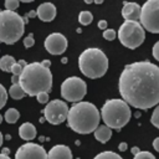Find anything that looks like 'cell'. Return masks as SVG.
Returning <instances> with one entry per match:
<instances>
[{
	"label": "cell",
	"mask_w": 159,
	"mask_h": 159,
	"mask_svg": "<svg viewBox=\"0 0 159 159\" xmlns=\"http://www.w3.org/2000/svg\"><path fill=\"white\" fill-rule=\"evenodd\" d=\"M93 159H123L119 154L111 152V150H106V152H101L98 153Z\"/></svg>",
	"instance_id": "22"
},
{
	"label": "cell",
	"mask_w": 159,
	"mask_h": 159,
	"mask_svg": "<svg viewBox=\"0 0 159 159\" xmlns=\"http://www.w3.org/2000/svg\"><path fill=\"white\" fill-rule=\"evenodd\" d=\"M107 21L106 20H99L98 21V27L101 29V30H107Z\"/></svg>",
	"instance_id": "32"
},
{
	"label": "cell",
	"mask_w": 159,
	"mask_h": 159,
	"mask_svg": "<svg viewBox=\"0 0 159 159\" xmlns=\"http://www.w3.org/2000/svg\"><path fill=\"white\" fill-rule=\"evenodd\" d=\"M139 24L152 34H159V0H148L140 6Z\"/></svg>",
	"instance_id": "8"
},
{
	"label": "cell",
	"mask_w": 159,
	"mask_h": 159,
	"mask_svg": "<svg viewBox=\"0 0 159 159\" xmlns=\"http://www.w3.org/2000/svg\"><path fill=\"white\" fill-rule=\"evenodd\" d=\"M68 127L78 134H88L97 129L101 120L98 108L91 102L75 103L67 114Z\"/></svg>",
	"instance_id": "3"
},
{
	"label": "cell",
	"mask_w": 159,
	"mask_h": 159,
	"mask_svg": "<svg viewBox=\"0 0 159 159\" xmlns=\"http://www.w3.org/2000/svg\"><path fill=\"white\" fill-rule=\"evenodd\" d=\"M0 159H11L9 155H6V154H2V153H0Z\"/></svg>",
	"instance_id": "37"
},
{
	"label": "cell",
	"mask_w": 159,
	"mask_h": 159,
	"mask_svg": "<svg viewBox=\"0 0 159 159\" xmlns=\"http://www.w3.org/2000/svg\"><path fill=\"white\" fill-rule=\"evenodd\" d=\"M41 65H42L43 67H46V68H50V66H51V62H50L48 60H43V61L41 62Z\"/></svg>",
	"instance_id": "35"
},
{
	"label": "cell",
	"mask_w": 159,
	"mask_h": 159,
	"mask_svg": "<svg viewBox=\"0 0 159 159\" xmlns=\"http://www.w3.org/2000/svg\"><path fill=\"white\" fill-rule=\"evenodd\" d=\"M19 84L27 96H36L41 92H50L52 87V73L41 62L27 63L17 78Z\"/></svg>",
	"instance_id": "2"
},
{
	"label": "cell",
	"mask_w": 159,
	"mask_h": 159,
	"mask_svg": "<svg viewBox=\"0 0 159 159\" xmlns=\"http://www.w3.org/2000/svg\"><path fill=\"white\" fill-rule=\"evenodd\" d=\"M1 122H2V116L0 114V124H1Z\"/></svg>",
	"instance_id": "41"
},
{
	"label": "cell",
	"mask_w": 159,
	"mask_h": 159,
	"mask_svg": "<svg viewBox=\"0 0 159 159\" xmlns=\"http://www.w3.org/2000/svg\"><path fill=\"white\" fill-rule=\"evenodd\" d=\"M56 6L52 2H43L41 5H39L37 10H36V15L39 16V19L43 22H50L56 17Z\"/></svg>",
	"instance_id": "13"
},
{
	"label": "cell",
	"mask_w": 159,
	"mask_h": 159,
	"mask_svg": "<svg viewBox=\"0 0 159 159\" xmlns=\"http://www.w3.org/2000/svg\"><path fill=\"white\" fill-rule=\"evenodd\" d=\"M127 148H128V145H127V143H124V142L119 143V145H118V149H119L120 152H125Z\"/></svg>",
	"instance_id": "34"
},
{
	"label": "cell",
	"mask_w": 159,
	"mask_h": 159,
	"mask_svg": "<svg viewBox=\"0 0 159 159\" xmlns=\"http://www.w3.org/2000/svg\"><path fill=\"white\" fill-rule=\"evenodd\" d=\"M61 62H62V63H66V62H67V58H66V57H63V58L61 60Z\"/></svg>",
	"instance_id": "39"
},
{
	"label": "cell",
	"mask_w": 159,
	"mask_h": 159,
	"mask_svg": "<svg viewBox=\"0 0 159 159\" xmlns=\"http://www.w3.org/2000/svg\"><path fill=\"white\" fill-rule=\"evenodd\" d=\"M34 43H35V39H34V36H32V34H30L29 36H26L25 39H24V46L25 47H32L34 46Z\"/></svg>",
	"instance_id": "30"
},
{
	"label": "cell",
	"mask_w": 159,
	"mask_h": 159,
	"mask_svg": "<svg viewBox=\"0 0 159 159\" xmlns=\"http://www.w3.org/2000/svg\"><path fill=\"white\" fill-rule=\"evenodd\" d=\"M153 148H154L157 152H159V137H157V138L153 140Z\"/></svg>",
	"instance_id": "33"
},
{
	"label": "cell",
	"mask_w": 159,
	"mask_h": 159,
	"mask_svg": "<svg viewBox=\"0 0 159 159\" xmlns=\"http://www.w3.org/2000/svg\"><path fill=\"white\" fill-rule=\"evenodd\" d=\"M47 159H72V152L67 145L57 144L48 150Z\"/></svg>",
	"instance_id": "15"
},
{
	"label": "cell",
	"mask_w": 159,
	"mask_h": 159,
	"mask_svg": "<svg viewBox=\"0 0 159 159\" xmlns=\"http://www.w3.org/2000/svg\"><path fill=\"white\" fill-rule=\"evenodd\" d=\"M86 93L87 83L77 76L68 77L61 83V97L68 102L78 103L84 98Z\"/></svg>",
	"instance_id": "9"
},
{
	"label": "cell",
	"mask_w": 159,
	"mask_h": 159,
	"mask_svg": "<svg viewBox=\"0 0 159 159\" xmlns=\"http://www.w3.org/2000/svg\"><path fill=\"white\" fill-rule=\"evenodd\" d=\"M67 39L65 37V35L60 34V32H52L50 34L45 42H43V46L47 50L48 53L51 55H61L66 51L67 48Z\"/></svg>",
	"instance_id": "12"
},
{
	"label": "cell",
	"mask_w": 159,
	"mask_h": 159,
	"mask_svg": "<svg viewBox=\"0 0 159 159\" xmlns=\"http://www.w3.org/2000/svg\"><path fill=\"white\" fill-rule=\"evenodd\" d=\"M150 123L159 129V104L154 108L153 113H152V117H150Z\"/></svg>",
	"instance_id": "24"
},
{
	"label": "cell",
	"mask_w": 159,
	"mask_h": 159,
	"mask_svg": "<svg viewBox=\"0 0 159 159\" xmlns=\"http://www.w3.org/2000/svg\"><path fill=\"white\" fill-rule=\"evenodd\" d=\"M153 51H152V53H153V56H154V58L157 60V61H159V41H157L155 43H154V46H153V48H152Z\"/></svg>",
	"instance_id": "31"
},
{
	"label": "cell",
	"mask_w": 159,
	"mask_h": 159,
	"mask_svg": "<svg viewBox=\"0 0 159 159\" xmlns=\"http://www.w3.org/2000/svg\"><path fill=\"white\" fill-rule=\"evenodd\" d=\"M68 109L70 108L65 101L53 99L46 104V107L43 109V116L48 123L57 125V124H61L62 122H65L67 119Z\"/></svg>",
	"instance_id": "10"
},
{
	"label": "cell",
	"mask_w": 159,
	"mask_h": 159,
	"mask_svg": "<svg viewBox=\"0 0 159 159\" xmlns=\"http://www.w3.org/2000/svg\"><path fill=\"white\" fill-rule=\"evenodd\" d=\"M1 144H2V134L0 132V147H1Z\"/></svg>",
	"instance_id": "38"
},
{
	"label": "cell",
	"mask_w": 159,
	"mask_h": 159,
	"mask_svg": "<svg viewBox=\"0 0 159 159\" xmlns=\"http://www.w3.org/2000/svg\"><path fill=\"white\" fill-rule=\"evenodd\" d=\"M20 5V2L17 0H6L5 1V9L7 11H14L15 9H17Z\"/></svg>",
	"instance_id": "26"
},
{
	"label": "cell",
	"mask_w": 159,
	"mask_h": 159,
	"mask_svg": "<svg viewBox=\"0 0 159 159\" xmlns=\"http://www.w3.org/2000/svg\"><path fill=\"white\" fill-rule=\"evenodd\" d=\"M120 43L130 50L139 47L145 40V30L138 21H124L117 34Z\"/></svg>",
	"instance_id": "7"
},
{
	"label": "cell",
	"mask_w": 159,
	"mask_h": 159,
	"mask_svg": "<svg viewBox=\"0 0 159 159\" xmlns=\"http://www.w3.org/2000/svg\"><path fill=\"white\" fill-rule=\"evenodd\" d=\"M5 120L10 124H14L19 120L20 118V112L16 109V108H9L6 112H5V116H4Z\"/></svg>",
	"instance_id": "20"
},
{
	"label": "cell",
	"mask_w": 159,
	"mask_h": 159,
	"mask_svg": "<svg viewBox=\"0 0 159 159\" xmlns=\"http://www.w3.org/2000/svg\"><path fill=\"white\" fill-rule=\"evenodd\" d=\"M104 125L111 129H120L123 128L130 119L132 112L129 106L119 98H112L104 102L99 112Z\"/></svg>",
	"instance_id": "5"
},
{
	"label": "cell",
	"mask_w": 159,
	"mask_h": 159,
	"mask_svg": "<svg viewBox=\"0 0 159 159\" xmlns=\"http://www.w3.org/2000/svg\"><path fill=\"white\" fill-rule=\"evenodd\" d=\"M19 135L24 140L35 139V137H36V128H35V125L32 123H30V122L22 123L20 125V128H19Z\"/></svg>",
	"instance_id": "16"
},
{
	"label": "cell",
	"mask_w": 159,
	"mask_h": 159,
	"mask_svg": "<svg viewBox=\"0 0 159 159\" xmlns=\"http://www.w3.org/2000/svg\"><path fill=\"white\" fill-rule=\"evenodd\" d=\"M16 61L11 55H5V56H2L0 58V70L4 71V72H10L11 67H12V65Z\"/></svg>",
	"instance_id": "18"
},
{
	"label": "cell",
	"mask_w": 159,
	"mask_h": 159,
	"mask_svg": "<svg viewBox=\"0 0 159 159\" xmlns=\"http://www.w3.org/2000/svg\"><path fill=\"white\" fill-rule=\"evenodd\" d=\"M133 159H157V158L150 152H143V150H140L138 154L134 155Z\"/></svg>",
	"instance_id": "27"
},
{
	"label": "cell",
	"mask_w": 159,
	"mask_h": 159,
	"mask_svg": "<svg viewBox=\"0 0 159 159\" xmlns=\"http://www.w3.org/2000/svg\"><path fill=\"white\" fill-rule=\"evenodd\" d=\"M15 159H47V153L39 144L26 143L19 147L15 153Z\"/></svg>",
	"instance_id": "11"
},
{
	"label": "cell",
	"mask_w": 159,
	"mask_h": 159,
	"mask_svg": "<svg viewBox=\"0 0 159 159\" xmlns=\"http://www.w3.org/2000/svg\"><path fill=\"white\" fill-rule=\"evenodd\" d=\"M92 20H93V15H92L91 11L83 10V11H81L80 15H78V21H80L81 25L87 26V25H89V24L92 22Z\"/></svg>",
	"instance_id": "21"
},
{
	"label": "cell",
	"mask_w": 159,
	"mask_h": 159,
	"mask_svg": "<svg viewBox=\"0 0 159 159\" xmlns=\"http://www.w3.org/2000/svg\"><path fill=\"white\" fill-rule=\"evenodd\" d=\"M6 102H7V92H6L5 87L0 83V109L2 107H5Z\"/></svg>",
	"instance_id": "25"
},
{
	"label": "cell",
	"mask_w": 159,
	"mask_h": 159,
	"mask_svg": "<svg viewBox=\"0 0 159 159\" xmlns=\"http://www.w3.org/2000/svg\"><path fill=\"white\" fill-rule=\"evenodd\" d=\"M9 93L11 96V98H14V99H21L22 97H25V92L21 88V86L19 84V82L11 84V87L9 88Z\"/></svg>",
	"instance_id": "19"
},
{
	"label": "cell",
	"mask_w": 159,
	"mask_h": 159,
	"mask_svg": "<svg viewBox=\"0 0 159 159\" xmlns=\"http://www.w3.org/2000/svg\"><path fill=\"white\" fill-rule=\"evenodd\" d=\"M122 16L125 21H138L140 19V6L137 2H124Z\"/></svg>",
	"instance_id": "14"
},
{
	"label": "cell",
	"mask_w": 159,
	"mask_h": 159,
	"mask_svg": "<svg viewBox=\"0 0 159 159\" xmlns=\"http://www.w3.org/2000/svg\"><path fill=\"white\" fill-rule=\"evenodd\" d=\"M26 66V63H25V61L24 60H20L19 62H15L14 65H12V67H11V73H12V76H15V77H19L20 75H21V72H22V70H24V67Z\"/></svg>",
	"instance_id": "23"
},
{
	"label": "cell",
	"mask_w": 159,
	"mask_h": 159,
	"mask_svg": "<svg viewBox=\"0 0 159 159\" xmlns=\"http://www.w3.org/2000/svg\"><path fill=\"white\" fill-rule=\"evenodd\" d=\"M122 99L137 109L159 104V66L149 61L128 63L118 81Z\"/></svg>",
	"instance_id": "1"
},
{
	"label": "cell",
	"mask_w": 159,
	"mask_h": 159,
	"mask_svg": "<svg viewBox=\"0 0 159 159\" xmlns=\"http://www.w3.org/2000/svg\"><path fill=\"white\" fill-rule=\"evenodd\" d=\"M139 152H140V150H139V148H138V147H133V148H132V153H133L134 155H135V154H138Z\"/></svg>",
	"instance_id": "36"
},
{
	"label": "cell",
	"mask_w": 159,
	"mask_h": 159,
	"mask_svg": "<svg viewBox=\"0 0 159 159\" xmlns=\"http://www.w3.org/2000/svg\"><path fill=\"white\" fill-rule=\"evenodd\" d=\"M94 133V138L99 142V143H107L111 137H112V129L108 128L107 125H98L97 129L93 132Z\"/></svg>",
	"instance_id": "17"
},
{
	"label": "cell",
	"mask_w": 159,
	"mask_h": 159,
	"mask_svg": "<svg viewBox=\"0 0 159 159\" xmlns=\"http://www.w3.org/2000/svg\"><path fill=\"white\" fill-rule=\"evenodd\" d=\"M25 22L15 11H0V42L12 45L17 42L24 35Z\"/></svg>",
	"instance_id": "6"
},
{
	"label": "cell",
	"mask_w": 159,
	"mask_h": 159,
	"mask_svg": "<svg viewBox=\"0 0 159 159\" xmlns=\"http://www.w3.org/2000/svg\"><path fill=\"white\" fill-rule=\"evenodd\" d=\"M116 36H117V32H116L113 29H107V30L103 31V37H104L107 41H112V40H114Z\"/></svg>",
	"instance_id": "28"
},
{
	"label": "cell",
	"mask_w": 159,
	"mask_h": 159,
	"mask_svg": "<svg viewBox=\"0 0 159 159\" xmlns=\"http://www.w3.org/2000/svg\"><path fill=\"white\" fill-rule=\"evenodd\" d=\"M78 67L82 75L88 78H99L106 75L108 70V57L106 53L97 48H86L78 57Z\"/></svg>",
	"instance_id": "4"
},
{
	"label": "cell",
	"mask_w": 159,
	"mask_h": 159,
	"mask_svg": "<svg viewBox=\"0 0 159 159\" xmlns=\"http://www.w3.org/2000/svg\"><path fill=\"white\" fill-rule=\"evenodd\" d=\"M94 2H96V4H102V0H96Z\"/></svg>",
	"instance_id": "40"
},
{
	"label": "cell",
	"mask_w": 159,
	"mask_h": 159,
	"mask_svg": "<svg viewBox=\"0 0 159 159\" xmlns=\"http://www.w3.org/2000/svg\"><path fill=\"white\" fill-rule=\"evenodd\" d=\"M36 98L39 101V103H47L50 97H48V93L47 92H41L39 94H36Z\"/></svg>",
	"instance_id": "29"
}]
</instances>
